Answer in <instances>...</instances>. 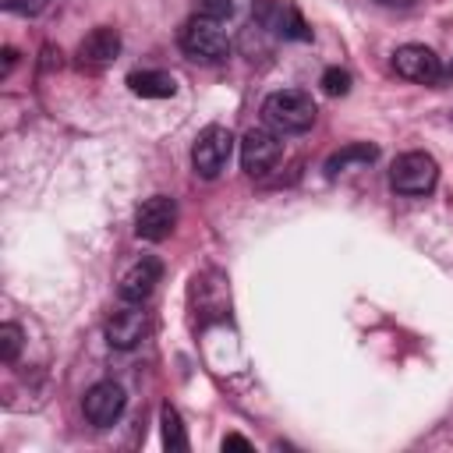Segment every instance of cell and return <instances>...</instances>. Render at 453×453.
Segmentation results:
<instances>
[{
  "instance_id": "obj_1",
  "label": "cell",
  "mask_w": 453,
  "mask_h": 453,
  "mask_svg": "<svg viewBox=\"0 0 453 453\" xmlns=\"http://www.w3.org/2000/svg\"><path fill=\"white\" fill-rule=\"evenodd\" d=\"M262 120L276 134H301L315 124V99L301 88H280V92L265 96Z\"/></svg>"
},
{
  "instance_id": "obj_2",
  "label": "cell",
  "mask_w": 453,
  "mask_h": 453,
  "mask_svg": "<svg viewBox=\"0 0 453 453\" xmlns=\"http://www.w3.org/2000/svg\"><path fill=\"white\" fill-rule=\"evenodd\" d=\"M177 42H180V53L188 60H198V64H219L226 60L230 53V35L219 21L212 18H202V14H191L180 32H177Z\"/></svg>"
},
{
  "instance_id": "obj_3",
  "label": "cell",
  "mask_w": 453,
  "mask_h": 453,
  "mask_svg": "<svg viewBox=\"0 0 453 453\" xmlns=\"http://www.w3.org/2000/svg\"><path fill=\"white\" fill-rule=\"evenodd\" d=\"M230 156H234V131H230V127L209 124V127L198 131V138H195V145H191V166H195L198 177L216 180V177L226 170Z\"/></svg>"
},
{
  "instance_id": "obj_4",
  "label": "cell",
  "mask_w": 453,
  "mask_h": 453,
  "mask_svg": "<svg viewBox=\"0 0 453 453\" xmlns=\"http://www.w3.org/2000/svg\"><path fill=\"white\" fill-rule=\"evenodd\" d=\"M439 180V166L428 152H403L393 159L389 166V184L396 195H407V198H425Z\"/></svg>"
},
{
  "instance_id": "obj_5",
  "label": "cell",
  "mask_w": 453,
  "mask_h": 453,
  "mask_svg": "<svg viewBox=\"0 0 453 453\" xmlns=\"http://www.w3.org/2000/svg\"><path fill=\"white\" fill-rule=\"evenodd\" d=\"M280 156H283V142H280V134L273 127L244 131V138H241V166H244V173L262 177L280 163Z\"/></svg>"
},
{
  "instance_id": "obj_6",
  "label": "cell",
  "mask_w": 453,
  "mask_h": 453,
  "mask_svg": "<svg viewBox=\"0 0 453 453\" xmlns=\"http://www.w3.org/2000/svg\"><path fill=\"white\" fill-rule=\"evenodd\" d=\"M124 403H127L124 386L113 382V379H103V382L88 386L85 396H81V411H85L88 425H96V428H110L124 414Z\"/></svg>"
},
{
  "instance_id": "obj_7",
  "label": "cell",
  "mask_w": 453,
  "mask_h": 453,
  "mask_svg": "<svg viewBox=\"0 0 453 453\" xmlns=\"http://www.w3.org/2000/svg\"><path fill=\"white\" fill-rule=\"evenodd\" d=\"M173 226H177V202L170 195H152L134 212V234L142 241H152V244L166 241Z\"/></svg>"
},
{
  "instance_id": "obj_8",
  "label": "cell",
  "mask_w": 453,
  "mask_h": 453,
  "mask_svg": "<svg viewBox=\"0 0 453 453\" xmlns=\"http://www.w3.org/2000/svg\"><path fill=\"white\" fill-rule=\"evenodd\" d=\"M251 14H255V21H258L262 28H269V32L280 35V39H311L304 18H301L297 7L287 4V0H255V4H251Z\"/></svg>"
},
{
  "instance_id": "obj_9",
  "label": "cell",
  "mask_w": 453,
  "mask_h": 453,
  "mask_svg": "<svg viewBox=\"0 0 453 453\" xmlns=\"http://www.w3.org/2000/svg\"><path fill=\"white\" fill-rule=\"evenodd\" d=\"M159 276H163V262H159L156 255H142V258H134V262L124 269V276H120V283H117V297H120L124 304H145V301L152 297Z\"/></svg>"
},
{
  "instance_id": "obj_10",
  "label": "cell",
  "mask_w": 453,
  "mask_h": 453,
  "mask_svg": "<svg viewBox=\"0 0 453 453\" xmlns=\"http://www.w3.org/2000/svg\"><path fill=\"white\" fill-rule=\"evenodd\" d=\"M393 67H396L400 78L421 81V85L442 78V64H439V57H435V50H428V46H421V42L400 46V50L393 53Z\"/></svg>"
},
{
  "instance_id": "obj_11",
  "label": "cell",
  "mask_w": 453,
  "mask_h": 453,
  "mask_svg": "<svg viewBox=\"0 0 453 453\" xmlns=\"http://www.w3.org/2000/svg\"><path fill=\"white\" fill-rule=\"evenodd\" d=\"M149 333V315L142 311V304H124L120 311H113L106 319V343L113 350H131L145 340Z\"/></svg>"
},
{
  "instance_id": "obj_12",
  "label": "cell",
  "mask_w": 453,
  "mask_h": 453,
  "mask_svg": "<svg viewBox=\"0 0 453 453\" xmlns=\"http://www.w3.org/2000/svg\"><path fill=\"white\" fill-rule=\"evenodd\" d=\"M117 53H120V35H117V28H106V25L92 28L78 46L81 67H106L117 60Z\"/></svg>"
},
{
  "instance_id": "obj_13",
  "label": "cell",
  "mask_w": 453,
  "mask_h": 453,
  "mask_svg": "<svg viewBox=\"0 0 453 453\" xmlns=\"http://www.w3.org/2000/svg\"><path fill=\"white\" fill-rule=\"evenodd\" d=\"M127 88L142 99H170L177 92V78L170 71H131Z\"/></svg>"
},
{
  "instance_id": "obj_14",
  "label": "cell",
  "mask_w": 453,
  "mask_h": 453,
  "mask_svg": "<svg viewBox=\"0 0 453 453\" xmlns=\"http://www.w3.org/2000/svg\"><path fill=\"white\" fill-rule=\"evenodd\" d=\"M375 159H379V149H375V145H368V142H350V145L336 149V152L326 159V177H336V173H343V170H350V166H368V163H375Z\"/></svg>"
},
{
  "instance_id": "obj_15",
  "label": "cell",
  "mask_w": 453,
  "mask_h": 453,
  "mask_svg": "<svg viewBox=\"0 0 453 453\" xmlns=\"http://www.w3.org/2000/svg\"><path fill=\"white\" fill-rule=\"evenodd\" d=\"M159 425H163V446L173 449V453H184V449H188V435H184L180 414H177L170 403L159 411Z\"/></svg>"
},
{
  "instance_id": "obj_16",
  "label": "cell",
  "mask_w": 453,
  "mask_h": 453,
  "mask_svg": "<svg viewBox=\"0 0 453 453\" xmlns=\"http://www.w3.org/2000/svg\"><path fill=\"white\" fill-rule=\"evenodd\" d=\"M322 92L326 96H347L350 92V74L343 67H326L322 71Z\"/></svg>"
},
{
  "instance_id": "obj_17",
  "label": "cell",
  "mask_w": 453,
  "mask_h": 453,
  "mask_svg": "<svg viewBox=\"0 0 453 453\" xmlns=\"http://www.w3.org/2000/svg\"><path fill=\"white\" fill-rule=\"evenodd\" d=\"M18 350H21V329L14 322H4L0 326V357L11 365L18 357Z\"/></svg>"
},
{
  "instance_id": "obj_18",
  "label": "cell",
  "mask_w": 453,
  "mask_h": 453,
  "mask_svg": "<svg viewBox=\"0 0 453 453\" xmlns=\"http://www.w3.org/2000/svg\"><path fill=\"white\" fill-rule=\"evenodd\" d=\"M195 14L212 18V21H223V18L234 14V4L230 0H195Z\"/></svg>"
},
{
  "instance_id": "obj_19",
  "label": "cell",
  "mask_w": 453,
  "mask_h": 453,
  "mask_svg": "<svg viewBox=\"0 0 453 453\" xmlns=\"http://www.w3.org/2000/svg\"><path fill=\"white\" fill-rule=\"evenodd\" d=\"M46 4L50 0H4V7L11 14H39V11H46Z\"/></svg>"
},
{
  "instance_id": "obj_20",
  "label": "cell",
  "mask_w": 453,
  "mask_h": 453,
  "mask_svg": "<svg viewBox=\"0 0 453 453\" xmlns=\"http://www.w3.org/2000/svg\"><path fill=\"white\" fill-rule=\"evenodd\" d=\"M223 449H251V442H248L244 435H234V432H230V435L223 439Z\"/></svg>"
},
{
  "instance_id": "obj_21",
  "label": "cell",
  "mask_w": 453,
  "mask_h": 453,
  "mask_svg": "<svg viewBox=\"0 0 453 453\" xmlns=\"http://www.w3.org/2000/svg\"><path fill=\"white\" fill-rule=\"evenodd\" d=\"M14 57H18L14 50H4V71H11V67H14Z\"/></svg>"
},
{
  "instance_id": "obj_22",
  "label": "cell",
  "mask_w": 453,
  "mask_h": 453,
  "mask_svg": "<svg viewBox=\"0 0 453 453\" xmlns=\"http://www.w3.org/2000/svg\"><path fill=\"white\" fill-rule=\"evenodd\" d=\"M379 4H382V7H411L414 0H379Z\"/></svg>"
}]
</instances>
